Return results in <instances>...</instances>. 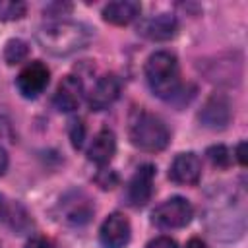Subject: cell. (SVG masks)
<instances>
[{
  "label": "cell",
  "instance_id": "obj_1",
  "mask_svg": "<svg viewBox=\"0 0 248 248\" xmlns=\"http://www.w3.org/2000/svg\"><path fill=\"white\" fill-rule=\"evenodd\" d=\"M37 41L46 52L56 56H66L87 45L89 31L83 23L62 17H50L46 23L39 27Z\"/></svg>",
  "mask_w": 248,
  "mask_h": 248
},
{
  "label": "cell",
  "instance_id": "obj_2",
  "mask_svg": "<svg viewBox=\"0 0 248 248\" xmlns=\"http://www.w3.org/2000/svg\"><path fill=\"white\" fill-rule=\"evenodd\" d=\"M145 79L153 95L170 101L180 91V68L176 56L167 50L153 52L145 62Z\"/></svg>",
  "mask_w": 248,
  "mask_h": 248
},
{
  "label": "cell",
  "instance_id": "obj_3",
  "mask_svg": "<svg viewBox=\"0 0 248 248\" xmlns=\"http://www.w3.org/2000/svg\"><path fill=\"white\" fill-rule=\"evenodd\" d=\"M130 140L138 149L155 153L169 145L170 134L167 124L159 116L140 110L130 124Z\"/></svg>",
  "mask_w": 248,
  "mask_h": 248
},
{
  "label": "cell",
  "instance_id": "obj_4",
  "mask_svg": "<svg viewBox=\"0 0 248 248\" xmlns=\"http://www.w3.org/2000/svg\"><path fill=\"white\" fill-rule=\"evenodd\" d=\"M192 215H194L192 203L180 196L169 198L167 202L157 205L151 213L153 223L161 229H182L192 221Z\"/></svg>",
  "mask_w": 248,
  "mask_h": 248
},
{
  "label": "cell",
  "instance_id": "obj_5",
  "mask_svg": "<svg viewBox=\"0 0 248 248\" xmlns=\"http://www.w3.org/2000/svg\"><path fill=\"white\" fill-rule=\"evenodd\" d=\"M58 211L68 225L81 227L91 221L95 207L87 194H83L79 190H72L66 196H62V200L58 203Z\"/></svg>",
  "mask_w": 248,
  "mask_h": 248
},
{
  "label": "cell",
  "instance_id": "obj_6",
  "mask_svg": "<svg viewBox=\"0 0 248 248\" xmlns=\"http://www.w3.org/2000/svg\"><path fill=\"white\" fill-rule=\"evenodd\" d=\"M48 78H50L48 68L43 62L35 60L21 68V72L16 78V85H17V91L25 99H37L46 89Z\"/></svg>",
  "mask_w": 248,
  "mask_h": 248
},
{
  "label": "cell",
  "instance_id": "obj_7",
  "mask_svg": "<svg viewBox=\"0 0 248 248\" xmlns=\"http://www.w3.org/2000/svg\"><path fill=\"white\" fill-rule=\"evenodd\" d=\"M130 236H132L130 221L126 215L118 211L110 213L99 229V242L105 248H124L130 242Z\"/></svg>",
  "mask_w": 248,
  "mask_h": 248
},
{
  "label": "cell",
  "instance_id": "obj_8",
  "mask_svg": "<svg viewBox=\"0 0 248 248\" xmlns=\"http://www.w3.org/2000/svg\"><path fill=\"white\" fill-rule=\"evenodd\" d=\"M153 180H155V167L149 163L141 165L126 186V202L132 207H143L153 194Z\"/></svg>",
  "mask_w": 248,
  "mask_h": 248
},
{
  "label": "cell",
  "instance_id": "obj_9",
  "mask_svg": "<svg viewBox=\"0 0 248 248\" xmlns=\"http://www.w3.org/2000/svg\"><path fill=\"white\" fill-rule=\"evenodd\" d=\"M232 110H231V103L223 93H213L202 107L198 118L200 122L209 128V130H223L227 128V124L231 122Z\"/></svg>",
  "mask_w": 248,
  "mask_h": 248
},
{
  "label": "cell",
  "instance_id": "obj_10",
  "mask_svg": "<svg viewBox=\"0 0 248 248\" xmlns=\"http://www.w3.org/2000/svg\"><path fill=\"white\" fill-rule=\"evenodd\" d=\"M122 89V81L118 76L114 74H105L103 78H99L95 81V85L91 87L89 95H87V105L91 110H103L107 107H110Z\"/></svg>",
  "mask_w": 248,
  "mask_h": 248
},
{
  "label": "cell",
  "instance_id": "obj_11",
  "mask_svg": "<svg viewBox=\"0 0 248 248\" xmlns=\"http://www.w3.org/2000/svg\"><path fill=\"white\" fill-rule=\"evenodd\" d=\"M178 21L172 14H157L143 17L138 23V33L149 41H169L176 35Z\"/></svg>",
  "mask_w": 248,
  "mask_h": 248
},
{
  "label": "cell",
  "instance_id": "obj_12",
  "mask_svg": "<svg viewBox=\"0 0 248 248\" xmlns=\"http://www.w3.org/2000/svg\"><path fill=\"white\" fill-rule=\"evenodd\" d=\"M169 178L176 184H198V180L202 178V161L196 153L186 151V153H178L174 157V161L170 163L169 169Z\"/></svg>",
  "mask_w": 248,
  "mask_h": 248
},
{
  "label": "cell",
  "instance_id": "obj_13",
  "mask_svg": "<svg viewBox=\"0 0 248 248\" xmlns=\"http://www.w3.org/2000/svg\"><path fill=\"white\" fill-rule=\"evenodd\" d=\"M81 99H83V83H81V79L78 76H66L58 83V87L54 91V97H52V103H54V107L58 110L72 112V110H76L79 107Z\"/></svg>",
  "mask_w": 248,
  "mask_h": 248
},
{
  "label": "cell",
  "instance_id": "obj_14",
  "mask_svg": "<svg viewBox=\"0 0 248 248\" xmlns=\"http://www.w3.org/2000/svg\"><path fill=\"white\" fill-rule=\"evenodd\" d=\"M116 153V136L112 130L103 128L95 134L89 149H87V159L93 161L95 165L103 167L107 163H110V159Z\"/></svg>",
  "mask_w": 248,
  "mask_h": 248
},
{
  "label": "cell",
  "instance_id": "obj_15",
  "mask_svg": "<svg viewBox=\"0 0 248 248\" xmlns=\"http://www.w3.org/2000/svg\"><path fill=\"white\" fill-rule=\"evenodd\" d=\"M140 12H141V6L140 2H134V0L108 2L103 8V19L112 25H128L140 17Z\"/></svg>",
  "mask_w": 248,
  "mask_h": 248
},
{
  "label": "cell",
  "instance_id": "obj_16",
  "mask_svg": "<svg viewBox=\"0 0 248 248\" xmlns=\"http://www.w3.org/2000/svg\"><path fill=\"white\" fill-rule=\"evenodd\" d=\"M27 54H29V46H27V43L21 41V39H10V41L6 43V46H4V60H6L10 66L23 62V60L27 58Z\"/></svg>",
  "mask_w": 248,
  "mask_h": 248
},
{
  "label": "cell",
  "instance_id": "obj_17",
  "mask_svg": "<svg viewBox=\"0 0 248 248\" xmlns=\"http://www.w3.org/2000/svg\"><path fill=\"white\" fill-rule=\"evenodd\" d=\"M25 16V4L14 0H0V21H16Z\"/></svg>",
  "mask_w": 248,
  "mask_h": 248
},
{
  "label": "cell",
  "instance_id": "obj_18",
  "mask_svg": "<svg viewBox=\"0 0 248 248\" xmlns=\"http://www.w3.org/2000/svg\"><path fill=\"white\" fill-rule=\"evenodd\" d=\"M207 159L211 161L213 167H219V169H225L231 165V153L225 145H211L207 151H205Z\"/></svg>",
  "mask_w": 248,
  "mask_h": 248
},
{
  "label": "cell",
  "instance_id": "obj_19",
  "mask_svg": "<svg viewBox=\"0 0 248 248\" xmlns=\"http://www.w3.org/2000/svg\"><path fill=\"white\" fill-rule=\"evenodd\" d=\"M70 140H72V145L76 149H79L83 145V140H85V126H83V120L81 118H74L72 124H70Z\"/></svg>",
  "mask_w": 248,
  "mask_h": 248
},
{
  "label": "cell",
  "instance_id": "obj_20",
  "mask_svg": "<svg viewBox=\"0 0 248 248\" xmlns=\"http://www.w3.org/2000/svg\"><path fill=\"white\" fill-rule=\"evenodd\" d=\"M145 248H178V244L170 236H157V238L149 240Z\"/></svg>",
  "mask_w": 248,
  "mask_h": 248
},
{
  "label": "cell",
  "instance_id": "obj_21",
  "mask_svg": "<svg viewBox=\"0 0 248 248\" xmlns=\"http://www.w3.org/2000/svg\"><path fill=\"white\" fill-rule=\"evenodd\" d=\"M25 248H54V244L45 236H33L27 240Z\"/></svg>",
  "mask_w": 248,
  "mask_h": 248
},
{
  "label": "cell",
  "instance_id": "obj_22",
  "mask_svg": "<svg viewBox=\"0 0 248 248\" xmlns=\"http://www.w3.org/2000/svg\"><path fill=\"white\" fill-rule=\"evenodd\" d=\"M244 149H246V141H240L236 145V151H234L236 153L234 157H236V161H238L240 167H246V153H244Z\"/></svg>",
  "mask_w": 248,
  "mask_h": 248
},
{
  "label": "cell",
  "instance_id": "obj_23",
  "mask_svg": "<svg viewBox=\"0 0 248 248\" xmlns=\"http://www.w3.org/2000/svg\"><path fill=\"white\" fill-rule=\"evenodd\" d=\"M184 248H209V246H207L202 238H196V236H194V238H190V240L186 242V246H184Z\"/></svg>",
  "mask_w": 248,
  "mask_h": 248
},
{
  "label": "cell",
  "instance_id": "obj_24",
  "mask_svg": "<svg viewBox=\"0 0 248 248\" xmlns=\"http://www.w3.org/2000/svg\"><path fill=\"white\" fill-rule=\"evenodd\" d=\"M8 169V153L4 151V147H0V176L6 172Z\"/></svg>",
  "mask_w": 248,
  "mask_h": 248
},
{
  "label": "cell",
  "instance_id": "obj_25",
  "mask_svg": "<svg viewBox=\"0 0 248 248\" xmlns=\"http://www.w3.org/2000/svg\"><path fill=\"white\" fill-rule=\"evenodd\" d=\"M6 211H8V203L4 202V198L0 196V221L6 219Z\"/></svg>",
  "mask_w": 248,
  "mask_h": 248
}]
</instances>
